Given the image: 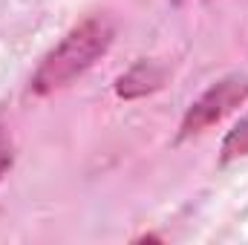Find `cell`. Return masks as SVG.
I'll list each match as a JSON object with an SVG mask.
<instances>
[{
    "instance_id": "cell-4",
    "label": "cell",
    "mask_w": 248,
    "mask_h": 245,
    "mask_svg": "<svg viewBox=\"0 0 248 245\" xmlns=\"http://www.w3.org/2000/svg\"><path fill=\"white\" fill-rule=\"evenodd\" d=\"M234 159H248V113L234 124V130L222 141V162H234Z\"/></svg>"
},
{
    "instance_id": "cell-3",
    "label": "cell",
    "mask_w": 248,
    "mask_h": 245,
    "mask_svg": "<svg viewBox=\"0 0 248 245\" xmlns=\"http://www.w3.org/2000/svg\"><path fill=\"white\" fill-rule=\"evenodd\" d=\"M162 81H165V69L162 66H156L150 61H139L116 81V92L122 98H141V95L156 92L162 87Z\"/></svg>"
},
{
    "instance_id": "cell-5",
    "label": "cell",
    "mask_w": 248,
    "mask_h": 245,
    "mask_svg": "<svg viewBox=\"0 0 248 245\" xmlns=\"http://www.w3.org/2000/svg\"><path fill=\"white\" fill-rule=\"evenodd\" d=\"M12 162H15V150H12V141H9L6 130L0 127V179L6 176V170L12 168Z\"/></svg>"
},
{
    "instance_id": "cell-1",
    "label": "cell",
    "mask_w": 248,
    "mask_h": 245,
    "mask_svg": "<svg viewBox=\"0 0 248 245\" xmlns=\"http://www.w3.org/2000/svg\"><path fill=\"white\" fill-rule=\"evenodd\" d=\"M113 38H116V26L107 15H93L81 20L41 61V66L35 69L29 81V90L35 95H49L66 84H72L113 46Z\"/></svg>"
},
{
    "instance_id": "cell-2",
    "label": "cell",
    "mask_w": 248,
    "mask_h": 245,
    "mask_svg": "<svg viewBox=\"0 0 248 245\" xmlns=\"http://www.w3.org/2000/svg\"><path fill=\"white\" fill-rule=\"evenodd\" d=\"M246 98H248V75H228V78L217 81L211 90H205L190 104V110L182 119V127H179V138L199 136L208 127L219 124L228 113H234Z\"/></svg>"
}]
</instances>
